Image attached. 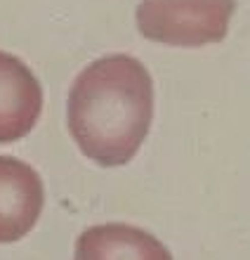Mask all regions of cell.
I'll use <instances>...</instances> for the list:
<instances>
[{
	"instance_id": "1",
	"label": "cell",
	"mask_w": 250,
	"mask_h": 260,
	"mask_svg": "<svg viewBox=\"0 0 250 260\" xmlns=\"http://www.w3.org/2000/svg\"><path fill=\"white\" fill-rule=\"evenodd\" d=\"M154 118V81L137 57L106 55L83 69L68 92V133L104 168L125 166Z\"/></svg>"
},
{
	"instance_id": "2",
	"label": "cell",
	"mask_w": 250,
	"mask_h": 260,
	"mask_svg": "<svg viewBox=\"0 0 250 260\" xmlns=\"http://www.w3.org/2000/svg\"><path fill=\"white\" fill-rule=\"evenodd\" d=\"M236 0H142L137 28L147 41L172 48H201L229 34Z\"/></svg>"
},
{
	"instance_id": "3",
	"label": "cell",
	"mask_w": 250,
	"mask_h": 260,
	"mask_svg": "<svg viewBox=\"0 0 250 260\" xmlns=\"http://www.w3.org/2000/svg\"><path fill=\"white\" fill-rule=\"evenodd\" d=\"M45 204L43 180L28 164L0 156V244H14L35 227Z\"/></svg>"
},
{
	"instance_id": "4",
	"label": "cell",
	"mask_w": 250,
	"mask_h": 260,
	"mask_svg": "<svg viewBox=\"0 0 250 260\" xmlns=\"http://www.w3.org/2000/svg\"><path fill=\"white\" fill-rule=\"evenodd\" d=\"M43 88L19 57L0 50V142H17L35 128Z\"/></svg>"
},
{
	"instance_id": "5",
	"label": "cell",
	"mask_w": 250,
	"mask_h": 260,
	"mask_svg": "<svg viewBox=\"0 0 250 260\" xmlns=\"http://www.w3.org/2000/svg\"><path fill=\"white\" fill-rule=\"evenodd\" d=\"M76 260H172L154 234L125 222L88 227L76 241Z\"/></svg>"
}]
</instances>
